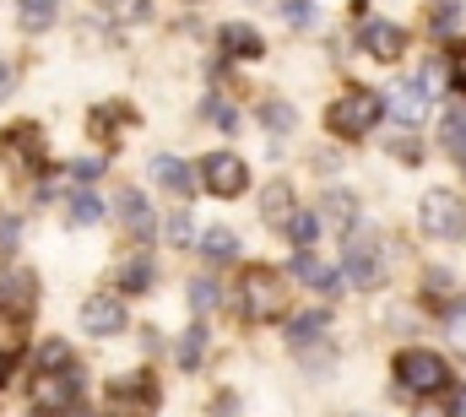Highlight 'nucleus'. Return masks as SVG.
<instances>
[{
  "label": "nucleus",
  "instance_id": "58836bf2",
  "mask_svg": "<svg viewBox=\"0 0 466 417\" xmlns=\"http://www.w3.org/2000/svg\"><path fill=\"white\" fill-rule=\"evenodd\" d=\"M451 82H456V93H466V49H456V60H451Z\"/></svg>",
  "mask_w": 466,
  "mask_h": 417
},
{
  "label": "nucleus",
  "instance_id": "c85d7f7f",
  "mask_svg": "<svg viewBox=\"0 0 466 417\" xmlns=\"http://www.w3.org/2000/svg\"><path fill=\"white\" fill-rule=\"evenodd\" d=\"M104 11H109L115 22H130V27H136V22L152 16V0H104Z\"/></svg>",
  "mask_w": 466,
  "mask_h": 417
},
{
  "label": "nucleus",
  "instance_id": "7c9ffc66",
  "mask_svg": "<svg viewBox=\"0 0 466 417\" xmlns=\"http://www.w3.org/2000/svg\"><path fill=\"white\" fill-rule=\"evenodd\" d=\"M163 239H168V244H190V239H196V222H190V211H174V217L163 222Z\"/></svg>",
  "mask_w": 466,
  "mask_h": 417
},
{
  "label": "nucleus",
  "instance_id": "6e6552de",
  "mask_svg": "<svg viewBox=\"0 0 466 417\" xmlns=\"http://www.w3.org/2000/svg\"><path fill=\"white\" fill-rule=\"evenodd\" d=\"M82 331H87V336H119V331H125V299H119V293H93V299H82Z\"/></svg>",
  "mask_w": 466,
  "mask_h": 417
},
{
  "label": "nucleus",
  "instance_id": "c756f323",
  "mask_svg": "<svg viewBox=\"0 0 466 417\" xmlns=\"http://www.w3.org/2000/svg\"><path fill=\"white\" fill-rule=\"evenodd\" d=\"M445 336H451V347L456 352H466V304L456 299V304H445Z\"/></svg>",
  "mask_w": 466,
  "mask_h": 417
},
{
  "label": "nucleus",
  "instance_id": "4be33fe9",
  "mask_svg": "<svg viewBox=\"0 0 466 417\" xmlns=\"http://www.w3.org/2000/svg\"><path fill=\"white\" fill-rule=\"evenodd\" d=\"M282 233H288V244H293V249H309V244L320 239V217H315V211H293Z\"/></svg>",
  "mask_w": 466,
  "mask_h": 417
},
{
  "label": "nucleus",
  "instance_id": "cd10ccee",
  "mask_svg": "<svg viewBox=\"0 0 466 417\" xmlns=\"http://www.w3.org/2000/svg\"><path fill=\"white\" fill-rule=\"evenodd\" d=\"M218 299H223V293H218V282H212V277H196V282H190V310L201 314V320L218 310Z\"/></svg>",
  "mask_w": 466,
  "mask_h": 417
},
{
  "label": "nucleus",
  "instance_id": "a211bd4d",
  "mask_svg": "<svg viewBox=\"0 0 466 417\" xmlns=\"http://www.w3.org/2000/svg\"><path fill=\"white\" fill-rule=\"evenodd\" d=\"M33 299H38V282H33V271H5L0 277V304H11V310H33Z\"/></svg>",
  "mask_w": 466,
  "mask_h": 417
},
{
  "label": "nucleus",
  "instance_id": "dca6fc26",
  "mask_svg": "<svg viewBox=\"0 0 466 417\" xmlns=\"http://www.w3.org/2000/svg\"><path fill=\"white\" fill-rule=\"evenodd\" d=\"M5 158L11 163H44V136L33 130V125H16V130H5Z\"/></svg>",
  "mask_w": 466,
  "mask_h": 417
},
{
  "label": "nucleus",
  "instance_id": "ea45409f",
  "mask_svg": "<svg viewBox=\"0 0 466 417\" xmlns=\"http://www.w3.org/2000/svg\"><path fill=\"white\" fill-rule=\"evenodd\" d=\"M207 114H212L223 130H233V108H228V104H218V98H212V104H207Z\"/></svg>",
  "mask_w": 466,
  "mask_h": 417
},
{
  "label": "nucleus",
  "instance_id": "4c0bfd02",
  "mask_svg": "<svg viewBox=\"0 0 466 417\" xmlns=\"http://www.w3.org/2000/svg\"><path fill=\"white\" fill-rule=\"evenodd\" d=\"M16 239H22V222L16 217H0V249H11Z\"/></svg>",
  "mask_w": 466,
  "mask_h": 417
},
{
  "label": "nucleus",
  "instance_id": "393cba45",
  "mask_svg": "<svg viewBox=\"0 0 466 417\" xmlns=\"http://www.w3.org/2000/svg\"><path fill=\"white\" fill-rule=\"evenodd\" d=\"M71 222H76V228H93V222H98V217H104V201H98V196H93V190H71Z\"/></svg>",
  "mask_w": 466,
  "mask_h": 417
},
{
  "label": "nucleus",
  "instance_id": "aec40b11",
  "mask_svg": "<svg viewBox=\"0 0 466 417\" xmlns=\"http://www.w3.org/2000/svg\"><path fill=\"white\" fill-rule=\"evenodd\" d=\"M440 147L466 168V108H451V114H445V125H440Z\"/></svg>",
  "mask_w": 466,
  "mask_h": 417
},
{
  "label": "nucleus",
  "instance_id": "2eb2a0df",
  "mask_svg": "<svg viewBox=\"0 0 466 417\" xmlns=\"http://www.w3.org/2000/svg\"><path fill=\"white\" fill-rule=\"evenodd\" d=\"M293 277H299L304 288H315V293H337V288H342V277H337L326 260H315L309 249H299V255H293Z\"/></svg>",
  "mask_w": 466,
  "mask_h": 417
},
{
  "label": "nucleus",
  "instance_id": "ddd939ff",
  "mask_svg": "<svg viewBox=\"0 0 466 417\" xmlns=\"http://www.w3.org/2000/svg\"><path fill=\"white\" fill-rule=\"evenodd\" d=\"M218 44H223L228 60H260V49H266V38H260L249 22H228V27L218 33Z\"/></svg>",
  "mask_w": 466,
  "mask_h": 417
},
{
  "label": "nucleus",
  "instance_id": "0eeeda50",
  "mask_svg": "<svg viewBox=\"0 0 466 417\" xmlns=\"http://www.w3.org/2000/svg\"><path fill=\"white\" fill-rule=\"evenodd\" d=\"M201 185H207L212 196L233 201V196H244V190H249V168H244V158H238V152H212V158L201 163Z\"/></svg>",
  "mask_w": 466,
  "mask_h": 417
},
{
  "label": "nucleus",
  "instance_id": "6ab92c4d",
  "mask_svg": "<svg viewBox=\"0 0 466 417\" xmlns=\"http://www.w3.org/2000/svg\"><path fill=\"white\" fill-rule=\"evenodd\" d=\"M55 16H60V0H16V22H22L27 33L55 27Z\"/></svg>",
  "mask_w": 466,
  "mask_h": 417
},
{
  "label": "nucleus",
  "instance_id": "1a4fd4ad",
  "mask_svg": "<svg viewBox=\"0 0 466 417\" xmlns=\"http://www.w3.org/2000/svg\"><path fill=\"white\" fill-rule=\"evenodd\" d=\"M115 217H119V228H125L130 239H157V217H152V207H147L141 190H119L115 196Z\"/></svg>",
  "mask_w": 466,
  "mask_h": 417
},
{
  "label": "nucleus",
  "instance_id": "9d476101",
  "mask_svg": "<svg viewBox=\"0 0 466 417\" xmlns=\"http://www.w3.org/2000/svg\"><path fill=\"white\" fill-rule=\"evenodd\" d=\"M147 168H152V185H163L168 196H196V174H190V163H179L174 152H157Z\"/></svg>",
  "mask_w": 466,
  "mask_h": 417
},
{
  "label": "nucleus",
  "instance_id": "4468645a",
  "mask_svg": "<svg viewBox=\"0 0 466 417\" xmlns=\"http://www.w3.org/2000/svg\"><path fill=\"white\" fill-rule=\"evenodd\" d=\"M22 352H27V314L0 304V363H11Z\"/></svg>",
  "mask_w": 466,
  "mask_h": 417
},
{
  "label": "nucleus",
  "instance_id": "c9c22d12",
  "mask_svg": "<svg viewBox=\"0 0 466 417\" xmlns=\"http://www.w3.org/2000/svg\"><path fill=\"white\" fill-rule=\"evenodd\" d=\"M71 174H76V179H98V174H104V158H76Z\"/></svg>",
  "mask_w": 466,
  "mask_h": 417
},
{
  "label": "nucleus",
  "instance_id": "423d86ee",
  "mask_svg": "<svg viewBox=\"0 0 466 417\" xmlns=\"http://www.w3.org/2000/svg\"><path fill=\"white\" fill-rule=\"evenodd\" d=\"M342 271L352 277V288H380L385 266H380V233L374 228H352L348 249H342Z\"/></svg>",
  "mask_w": 466,
  "mask_h": 417
},
{
  "label": "nucleus",
  "instance_id": "e433bc0d",
  "mask_svg": "<svg viewBox=\"0 0 466 417\" xmlns=\"http://www.w3.org/2000/svg\"><path fill=\"white\" fill-rule=\"evenodd\" d=\"M11 93H16V66H11V60L0 55V104H5Z\"/></svg>",
  "mask_w": 466,
  "mask_h": 417
},
{
  "label": "nucleus",
  "instance_id": "7ed1b4c3",
  "mask_svg": "<svg viewBox=\"0 0 466 417\" xmlns=\"http://www.w3.org/2000/svg\"><path fill=\"white\" fill-rule=\"evenodd\" d=\"M244 310H249V320H282L288 314V277L271 266L244 271Z\"/></svg>",
  "mask_w": 466,
  "mask_h": 417
},
{
  "label": "nucleus",
  "instance_id": "f03ea898",
  "mask_svg": "<svg viewBox=\"0 0 466 417\" xmlns=\"http://www.w3.org/2000/svg\"><path fill=\"white\" fill-rule=\"evenodd\" d=\"M396 380H401V391H412V396H434V391L451 385V363H445L440 352H429V347H412V352L396 358Z\"/></svg>",
  "mask_w": 466,
  "mask_h": 417
},
{
  "label": "nucleus",
  "instance_id": "72a5a7b5",
  "mask_svg": "<svg viewBox=\"0 0 466 417\" xmlns=\"http://www.w3.org/2000/svg\"><path fill=\"white\" fill-rule=\"evenodd\" d=\"M423 293H434V299H445V304H456V282H451V271H429V282H423Z\"/></svg>",
  "mask_w": 466,
  "mask_h": 417
},
{
  "label": "nucleus",
  "instance_id": "a19ab883",
  "mask_svg": "<svg viewBox=\"0 0 466 417\" xmlns=\"http://www.w3.org/2000/svg\"><path fill=\"white\" fill-rule=\"evenodd\" d=\"M451 417H466V391L456 396V402H451Z\"/></svg>",
  "mask_w": 466,
  "mask_h": 417
},
{
  "label": "nucleus",
  "instance_id": "f3484780",
  "mask_svg": "<svg viewBox=\"0 0 466 417\" xmlns=\"http://www.w3.org/2000/svg\"><path fill=\"white\" fill-rule=\"evenodd\" d=\"M293 211H299L293 185H282V179H277V185H266V190H260V217H266L271 228H288V217H293Z\"/></svg>",
  "mask_w": 466,
  "mask_h": 417
},
{
  "label": "nucleus",
  "instance_id": "9b49d317",
  "mask_svg": "<svg viewBox=\"0 0 466 417\" xmlns=\"http://www.w3.org/2000/svg\"><path fill=\"white\" fill-rule=\"evenodd\" d=\"M385 114H396L401 125H418V119L429 114V87H423V82H401V87H390V93H385Z\"/></svg>",
  "mask_w": 466,
  "mask_h": 417
},
{
  "label": "nucleus",
  "instance_id": "20e7f679",
  "mask_svg": "<svg viewBox=\"0 0 466 417\" xmlns=\"http://www.w3.org/2000/svg\"><path fill=\"white\" fill-rule=\"evenodd\" d=\"M27 396H33V407H38V412L60 417V412H71V407H76V396H82V374H76V369H38Z\"/></svg>",
  "mask_w": 466,
  "mask_h": 417
},
{
  "label": "nucleus",
  "instance_id": "b1692460",
  "mask_svg": "<svg viewBox=\"0 0 466 417\" xmlns=\"http://www.w3.org/2000/svg\"><path fill=\"white\" fill-rule=\"evenodd\" d=\"M119 288H125V293H147V288H152V260H147V255L125 260V266H119Z\"/></svg>",
  "mask_w": 466,
  "mask_h": 417
},
{
  "label": "nucleus",
  "instance_id": "39448f33",
  "mask_svg": "<svg viewBox=\"0 0 466 417\" xmlns=\"http://www.w3.org/2000/svg\"><path fill=\"white\" fill-rule=\"evenodd\" d=\"M418 222L429 239H461L466 233V201L456 190H429L423 207H418Z\"/></svg>",
  "mask_w": 466,
  "mask_h": 417
},
{
  "label": "nucleus",
  "instance_id": "a878e982",
  "mask_svg": "<svg viewBox=\"0 0 466 417\" xmlns=\"http://www.w3.org/2000/svg\"><path fill=\"white\" fill-rule=\"evenodd\" d=\"M260 125H266V130H277V136H288V130L299 125V114L282 104V98H266V104H260Z\"/></svg>",
  "mask_w": 466,
  "mask_h": 417
},
{
  "label": "nucleus",
  "instance_id": "f8f14e48",
  "mask_svg": "<svg viewBox=\"0 0 466 417\" xmlns=\"http://www.w3.org/2000/svg\"><path fill=\"white\" fill-rule=\"evenodd\" d=\"M363 49H369L374 60H401V55H407V33H401L396 22H369V27H363Z\"/></svg>",
  "mask_w": 466,
  "mask_h": 417
},
{
  "label": "nucleus",
  "instance_id": "f257e3e1",
  "mask_svg": "<svg viewBox=\"0 0 466 417\" xmlns=\"http://www.w3.org/2000/svg\"><path fill=\"white\" fill-rule=\"evenodd\" d=\"M380 114H385V98H380V93H369V87H348L337 104L326 108V130L342 136V141H358V136H369V130L380 125Z\"/></svg>",
  "mask_w": 466,
  "mask_h": 417
},
{
  "label": "nucleus",
  "instance_id": "473e14b6",
  "mask_svg": "<svg viewBox=\"0 0 466 417\" xmlns=\"http://www.w3.org/2000/svg\"><path fill=\"white\" fill-rule=\"evenodd\" d=\"M320 331H326V314H320V310H315V314H299V320L288 325V336H293V341H309V336H320Z\"/></svg>",
  "mask_w": 466,
  "mask_h": 417
},
{
  "label": "nucleus",
  "instance_id": "bb28decb",
  "mask_svg": "<svg viewBox=\"0 0 466 417\" xmlns=\"http://www.w3.org/2000/svg\"><path fill=\"white\" fill-rule=\"evenodd\" d=\"M352 217H358V201H352L348 190H331L326 196V222L331 228H352Z\"/></svg>",
  "mask_w": 466,
  "mask_h": 417
},
{
  "label": "nucleus",
  "instance_id": "5701e85b",
  "mask_svg": "<svg viewBox=\"0 0 466 417\" xmlns=\"http://www.w3.org/2000/svg\"><path fill=\"white\" fill-rule=\"evenodd\" d=\"M201 352H207V325H190V331L179 336L174 358H179V369H201Z\"/></svg>",
  "mask_w": 466,
  "mask_h": 417
},
{
  "label": "nucleus",
  "instance_id": "412c9836",
  "mask_svg": "<svg viewBox=\"0 0 466 417\" xmlns=\"http://www.w3.org/2000/svg\"><path fill=\"white\" fill-rule=\"evenodd\" d=\"M196 244H201L207 260H233V255H238V233H233V228H207Z\"/></svg>",
  "mask_w": 466,
  "mask_h": 417
},
{
  "label": "nucleus",
  "instance_id": "2f4dec72",
  "mask_svg": "<svg viewBox=\"0 0 466 417\" xmlns=\"http://www.w3.org/2000/svg\"><path fill=\"white\" fill-rule=\"evenodd\" d=\"M38 369H76V363H71V347H66V341H44V347H38Z\"/></svg>",
  "mask_w": 466,
  "mask_h": 417
},
{
  "label": "nucleus",
  "instance_id": "f704fd0d",
  "mask_svg": "<svg viewBox=\"0 0 466 417\" xmlns=\"http://www.w3.org/2000/svg\"><path fill=\"white\" fill-rule=\"evenodd\" d=\"M282 16H288V27H315V5L309 0H288Z\"/></svg>",
  "mask_w": 466,
  "mask_h": 417
}]
</instances>
